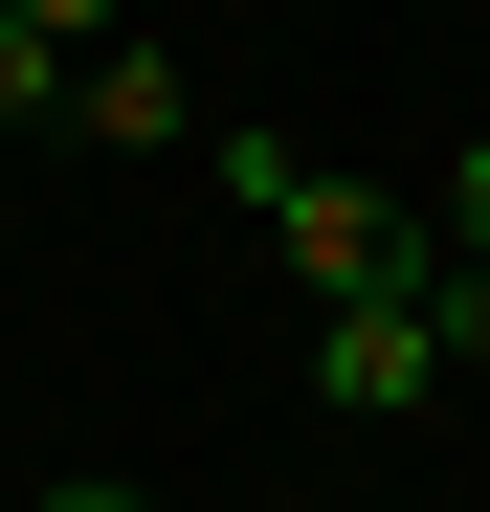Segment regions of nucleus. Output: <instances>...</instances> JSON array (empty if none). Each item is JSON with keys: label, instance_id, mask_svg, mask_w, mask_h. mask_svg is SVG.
Returning a JSON list of instances; mask_svg holds the SVG:
<instances>
[{"label": "nucleus", "instance_id": "nucleus-1", "mask_svg": "<svg viewBox=\"0 0 490 512\" xmlns=\"http://www.w3.org/2000/svg\"><path fill=\"white\" fill-rule=\"evenodd\" d=\"M268 245H290V268L335 290V312H357V290H424V268H446V223H424V201H379V179H290V201H268Z\"/></svg>", "mask_w": 490, "mask_h": 512}, {"label": "nucleus", "instance_id": "nucleus-2", "mask_svg": "<svg viewBox=\"0 0 490 512\" xmlns=\"http://www.w3.org/2000/svg\"><path fill=\"white\" fill-rule=\"evenodd\" d=\"M312 401H335V423L446 401V334H424V290H357V312H312Z\"/></svg>", "mask_w": 490, "mask_h": 512}, {"label": "nucleus", "instance_id": "nucleus-3", "mask_svg": "<svg viewBox=\"0 0 490 512\" xmlns=\"http://www.w3.org/2000/svg\"><path fill=\"white\" fill-rule=\"evenodd\" d=\"M67 134H90V156H179L201 112H179V67H156V45H90V67H67Z\"/></svg>", "mask_w": 490, "mask_h": 512}, {"label": "nucleus", "instance_id": "nucleus-4", "mask_svg": "<svg viewBox=\"0 0 490 512\" xmlns=\"http://www.w3.org/2000/svg\"><path fill=\"white\" fill-rule=\"evenodd\" d=\"M424 334H446V379H490V268H424Z\"/></svg>", "mask_w": 490, "mask_h": 512}, {"label": "nucleus", "instance_id": "nucleus-5", "mask_svg": "<svg viewBox=\"0 0 490 512\" xmlns=\"http://www.w3.org/2000/svg\"><path fill=\"white\" fill-rule=\"evenodd\" d=\"M0 23H23V45H67V67H90V45H134V0H0Z\"/></svg>", "mask_w": 490, "mask_h": 512}, {"label": "nucleus", "instance_id": "nucleus-6", "mask_svg": "<svg viewBox=\"0 0 490 512\" xmlns=\"http://www.w3.org/2000/svg\"><path fill=\"white\" fill-rule=\"evenodd\" d=\"M424 223H446V268H490V134L446 156V201H424Z\"/></svg>", "mask_w": 490, "mask_h": 512}, {"label": "nucleus", "instance_id": "nucleus-7", "mask_svg": "<svg viewBox=\"0 0 490 512\" xmlns=\"http://www.w3.org/2000/svg\"><path fill=\"white\" fill-rule=\"evenodd\" d=\"M0 112H45V134H67V45H23V23H0Z\"/></svg>", "mask_w": 490, "mask_h": 512}, {"label": "nucleus", "instance_id": "nucleus-8", "mask_svg": "<svg viewBox=\"0 0 490 512\" xmlns=\"http://www.w3.org/2000/svg\"><path fill=\"white\" fill-rule=\"evenodd\" d=\"M23 512H156V490H112V468H67V490H23Z\"/></svg>", "mask_w": 490, "mask_h": 512}]
</instances>
